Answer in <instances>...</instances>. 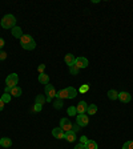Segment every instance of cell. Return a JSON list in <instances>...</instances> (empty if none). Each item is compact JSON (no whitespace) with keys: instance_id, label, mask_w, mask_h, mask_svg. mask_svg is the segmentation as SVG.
Instances as JSON below:
<instances>
[{"instance_id":"cell-1","label":"cell","mask_w":133,"mask_h":149,"mask_svg":"<svg viewBox=\"0 0 133 149\" xmlns=\"http://www.w3.org/2000/svg\"><path fill=\"white\" fill-rule=\"evenodd\" d=\"M20 45L22 48H24L25 51H33L36 48V43H35L33 37L31 35H23L20 37Z\"/></svg>"},{"instance_id":"cell-2","label":"cell","mask_w":133,"mask_h":149,"mask_svg":"<svg viewBox=\"0 0 133 149\" xmlns=\"http://www.w3.org/2000/svg\"><path fill=\"white\" fill-rule=\"evenodd\" d=\"M77 96V89L73 87H67L64 89H60L56 95V97H59V99L64 100V99H75V97Z\"/></svg>"},{"instance_id":"cell-3","label":"cell","mask_w":133,"mask_h":149,"mask_svg":"<svg viewBox=\"0 0 133 149\" xmlns=\"http://www.w3.org/2000/svg\"><path fill=\"white\" fill-rule=\"evenodd\" d=\"M16 17L13 15H6L3 16L1 22H0V25L4 28V29H12L13 27H16Z\"/></svg>"},{"instance_id":"cell-4","label":"cell","mask_w":133,"mask_h":149,"mask_svg":"<svg viewBox=\"0 0 133 149\" xmlns=\"http://www.w3.org/2000/svg\"><path fill=\"white\" fill-rule=\"evenodd\" d=\"M17 83H19V76L16 73H11V74L7 76V79H6V85L7 87L13 88V87L17 85Z\"/></svg>"},{"instance_id":"cell-5","label":"cell","mask_w":133,"mask_h":149,"mask_svg":"<svg viewBox=\"0 0 133 149\" xmlns=\"http://www.w3.org/2000/svg\"><path fill=\"white\" fill-rule=\"evenodd\" d=\"M76 116H77V117H76V124H77L80 128L87 127L88 123H89V117H88V115L81 113V115H76Z\"/></svg>"},{"instance_id":"cell-6","label":"cell","mask_w":133,"mask_h":149,"mask_svg":"<svg viewBox=\"0 0 133 149\" xmlns=\"http://www.w3.org/2000/svg\"><path fill=\"white\" fill-rule=\"evenodd\" d=\"M60 128L64 130L65 133H67V132H71V130H72V123H71V120H69V118H67V117L61 118V120H60Z\"/></svg>"},{"instance_id":"cell-7","label":"cell","mask_w":133,"mask_h":149,"mask_svg":"<svg viewBox=\"0 0 133 149\" xmlns=\"http://www.w3.org/2000/svg\"><path fill=\"white\" fill-rule=\"evenodd\" d=\"M88 64H89V61H88L87 57H76V60H75V65H76L79 69L87 68Z\"/></svg>"},{"instance_id":"cell-8","label":"cell","mask_w":133,"mask_h":149,"mask_svg":"<svg viewBox=\"0 0 133 149\" xmlns=\"http://www.w3.org/2000/svg\"><path fill=\"white\" fill-rule=\"evenodd\" d=\"M45 87V95L47 97H49V99H53V97H56V89L53 88V85H51V84H47V85H44Z\"/></svg>"},{"instance_id":"cell-9","label":"cell","mask_w":133,"mask_h":149,"mask_svg":"<svg viewBox=\"0 0 133 149\" xmlns=\"http://www.w3.org/2000/svg\"><path fill=\"white\" fill-rule=\"evenodd\" d=\"M52 136L55 137V139H59V140H61V139H64V136H65V132L61 129V128H53L52 129Z\"/></svg>"},{"instance_id":"cell-10","label":"cell","mask_w":133,"mask_h":149,"mask_svg":"<svg viewBox=\"0 0 133 149\" xmlns=\"http://www.w3.org/2000/svg\"><path fill=\"white\" fill-rule=\"evenodd\" d=\"M117 100H120L121 102H129L130 100H132V96H130V93H128V92H120Z\"/></svg>"},{"instance_id":"cell-11","label":"cell","mask_w":133,"mask_h":149,"mask_svg":"<svg viewBox=\"0 0 133 149\" xmlns=\"http://www.w3.org/2000/svg\"><path fill=\"white\" fill-rule=\"evenodd\" d=\"M76 109H77V115H81V113H87L88 104L85 101H80L77 105H76Z\"/></svg>"},{"instance_id":"cell-12","label":"cell","mask_w":133,"mask_h":149,"mask_svg":"<svg viewBox=\"0 0 133 149\" xmlns=\"http://www.w3.org/2000/svg\"><path fill=\"white\" fill-rule=\"evenodd\" d=\"M75 60H76V57H75L72 53H68V55L64 57V61H65V64L68 65V67H72V65H75Z\"/></svg>"},{"instance_id":"cell-13","label":"cell","mask_w":133,"mask_h":149,"mask_svg":"<svg viewBox=\"0 0 133 149\" xmlns=\"http://www.w3.org/2000/svg\"><path fill=\"white\" fill-rule=\"evenodd\" d=\"M39 83L43 84V85H47V84H49V76L44 72V73H40L39 74Z\"/></svg>"},{"instance_id":"cell-14","label":"cell","mask_w":133,"mask_h":149,"mask_svg":"<svg viewBox=\"0 0 133 149\" xmlns=\"http://www.w3.org/2000/svg\"><path fill=\"white\" fill-rule=\"evenodd\" d=\"M22 92H23L22 88L16 85V87L11 88V92H9V95H11V96H13V97H20V96H22Z\"/></svg>"},{"instance_id":"cell-15","label":"cell","mask_w":133,"mask_h":149,"mask_svg":"<svg viewBox=\"0 0 133 149\" xmlns=\"http://www.w3.org/2000/svg\"><path fill=\"white\" fill-rule=\"evenodd\" d=\"M12 145V141L9 137H3V139H0V146H3V148H9V146Z\"/></svg>"},{"instance_id":"cell-16","label":"cell","mask_w":133,"mask_h":149,"mask_svg":"<svg viewBox=\"0 0 133 149\" xmlns=\"http://www.w3.org/2000/svg\"><path fill=\"white\" fill-rule=\"evenodd\" d=\"M12 35H13V37H16V39H20L24 33H23V31H22V28L20 27H13L12 28Z\"/></svg>"},{"instance_id":"cell-17","label":"cell","mask_w":133,"mask_h":149,"mask_svg":"<svg viewBox=\"0 0 133 149\" xmlns=\"http://www.w3.org/2000/svg\"><path fill=\"white\" fill-rule=\"evenodd\" d=\"M64 139L67 140V141H68V143H73L75 140H76V133H75V132H67V133H65V136H64Z\"/></svg>"},{"instance_id":"cell-18","label":"cell","mask_w":133,"mask_h":149,"mask_svg":"<svg viewBox=\"0 0 133 149\" xmlns=\"http://www.w3.org/2000/svg\"><path fill=\"white\" fill-rule=\"evenodd\" d=\"M85 145V149H97V143L96 141H93V140H88V143L84 144Z\"/></svg>"},{"instance_id":"cell-19","label":"cell","mask_w":133,"mask_h":149,"mask_svg":"<svg viewBox=\"0 0 133 149\" xmlns=\"http://www.w3.org/2000/svg\"><path fill=\"white\" fill-rule=\"evenodd\" d=\"M97 112V105L96 104H91V105H88V109H87V113L89 116H93L95 113Z\"/></svg>"},{"instance_id":"cell-20","label":"cell","mask_w":133,"mask_h":149,"mask_svg":"<svg viewBox=\"0 0 133 149\" xmlns=\"http://www.w3.org/2000/svg\"><path fill=\"white\" fill-rule=\"evenodd\" d=\"M108 97H109V100H117L118 92L117 91H115V89H109L108 91Z\"/></svg>"},{"instance_id":"cell-21","label":"cell","mask_w":133,"mask_h":149,"mask_svg":"<svg viewBox=\"0 0 133 149\" xmlns=\"http://www.w3.org/2000/svg\"><path fill=\"white\" fill-rule=\"evenodd\" d=\"M67 113H68V116H71V117H73V116L77 115V109H76V105H71L68 109H67Z\"/></svg>"},{"instance_id":"cell-22","label":"cell","mask_w":133,"mask_h":149,"mask_svg":"<svg viewBox=\"0 0 133 149\" xmlns=\"http://www.w3.org/2000/svg\"><path fill=\"white\" fill-rule=\"evenodd\" d=\"M45 99L47 97L45 96H43V95H37L36 96V100H35V104H45Z\"/></svg>"},{"instance_id":"cell-23","label":"cell","mask_w":133,"mask_h":149,"mask_svg":"<svg viewBox=\"0 0 133 149\" xmlns=\"http://www.w3.org/2000/svg\"><path fill=\"white\" fill-rule=\"evenodd\" d=\"M53 107H55L56 109H61L63 108V100L59 99V97H56V100L53 101Z\"/></svg>"},{"instance_id":"cell-24","label":"cell","mask_w":133,"mask_h":149,"mask_svg":"<svg viewBox=\"0 0 133 149\" xmlns=\"http://www.w3.org/2000/svg\"><path fill=\"white\" fill-rule=\"evenodd\" d=\"M11 97H12V96H11L9 93H6V92H4V93H3V96L0 97V99H1V100H3V101L7 104V102H9V101H11Z\"/></svg>"},{"instance_id":"cell-25","label":"cell","mask_w":133,"mask_h":149,"mask_svg":"<svg viewBox=\"0 0 133 149\" xmlns=\"http://www.w3.org/2000/svg\"><path fill=\"white\" fill-rule=\"evenodd\" d=\"M89 91V84H83L80 87V89H79V92L80 93H85V92H88Z\"/></svg>"},{"instance_id":"cell-26","label":"cell","mask_w":133,"mask_h":149,"mask_svg":"<svg viewBox=\"0 0 133 149\" xmlns=\"http://www.w3.org/2000/svg\"><path fill=\"white\" fill-rule=\"evenodd\" d=\"M79 71H80V69H79L76 65H72V67H69V72H71V74H79Z\"/></svg>"},{"instance_id":"cell-27","label":"cell","mask_w":133,"mask_h":149,"mask_svg":"<svg viewBox=\"0 0 133 149\" xmlns=\"http://www.w3.org/2000/svg\"><path fill=\"white\" fill-rule=\"evenodd\" d=\"M123 149H133V141H127L123 145Z\"/></svg>"},{"instance_id":"cell-28","label":"cell","mask_w":133,"mask_h":149,"mask_svg":"<svg viewBox=\"0 0 133 149\" xmlns=\"http://www.w3.org/2000/svg\"><path fill=\"white\" fill-rule=\"evenodd\" d=\"M7 59V52H4L3 49L0 51V61H3V60Z\"/></svg>"},{"instance_id":"cell-29","label":"cell","mask_w":133,"mask_h":149,"mask_svg":"<svg viewBox=\"0 0 133 149\" xmlns=\"http://www.w3.org/2000/svg\"><path fill=\"white\" fill-rule=\"evenodd\" d=\"M41 108H43V105H41V104H35L33 112H41Z\"/></svg>"},{"instance_id":"cell-30","label":"cell","mask_w":133,"mask_h":149,"mask_svg":"<svg viewBox=\"0 0 133 149\" xmlns=\"http://www.w3.org/2000/svg\"><path fill=\"white\" fill-rule=\"evenodd\" d=\"M79 130H80V127H79L77 124H75V125H72V132H75V133H77Z\"/></svg>"},{"instance_id":"cell-31","label":"cell","mask_w":133,"mask_h":149,"mask_svg":"<svg viewBox=\"0 0 133 149\" xmlns=\"http://www.w3.org/2000/svg\"><path fill=\"white\" fill-rule=\"evenodd\" d=\"M44 69H45V64H40L39 68H37V71L40 72V73H44Z\"/></svg>"},{"instance_id":"cell-32","label":"cell","mask_w":133,"mask_h":149,"mask_svg":"<svg viewBox=\"0 0 133 149\" xmlns=\"http://www.w3.org/2000/svg\"><path fill=\"white\" fill-rule=\"evenodd\" d=\"M80 143H81V144L88 143V137H87V136H81V137H80Z\"/></svg>"},{"instance_id":"cell-33","label":"cell","mask_w":133,"mask_h":149,"mask_svg":"<svg viewBox=\"0 0 133 149\" xmlns=\"http://www.w3.org/2000/svg\"><path fill=\"white\" fill-rule=\"evenodd\" d=\"M73 149H85V145H84V144H81V143H79Z\"/></svg>"},{"instance_id":"cell-34","label":"cell","mask_w":133,"mask_h":149,"mask_svg":"<svg viewBox=\"0 0 133 149\" xmlns=\"http://www.w3.org/2000/svg\"><path fill=\"white\" fill-rule=\"evenodd\" d=\"M4 104H6V102H4V101H3V100L0 99V112L3 111V108H4Z\"/></svg>"},{"instance_id":"cell-35","label":"cell","mask_w":133,"mask_h":149,"mask_svg":"<svg viewBox=\"0 0 133 149\" xmlns=\"http://www.w3.org/2000/svg\"><path fill=\"white\" fill-rule=\"evenodd\" d=\"M4 44H6V43H4V40H3V39H1V37H0V51L3 49V47H4Z\"/></svg>"}]
</instances>
